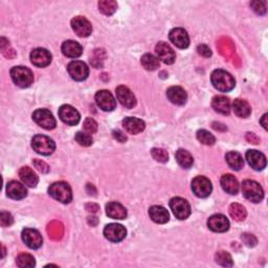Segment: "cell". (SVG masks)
I'll use <instances>...</instances> for the list:
<instances>
[{
    "label": "cell",
    "instance_id": "6da1fadb",
    "mask_svg": "<svg viewBox=\"0 0 268 268\" xmlns=\"http://www.w3.org/2000/svg\"><path fill=\"white\" fill-rule=\"evenodd\" d=\"M210 81H212L214 87L221 92L231 91L236 85L234 76L223 69L214 70L210 76Z\"/></svg>",
    "mask_w": 268,
    "mask_h": 268
},
{
    "label": "cell",
    "instance_id": "7a4b0ae2",
    "mask_svg": "<svg viewBox=\"0 0 268 268\" xmlns=\"http://www.w3.org/2000/svg\"><path fill=\"white\" fill-rule=\"evenodd\" d=\"M11 78L13 82L21 88H27L34 82L32 70L24 66H15L11 69Z\"/></svg>",
    "mask_w": 268,
    "mask_h": 268
},
{
    "label": "cell",
    "instance_id": "3957f363",
    "mask_svg": "<svg viewBox=\"0 0 268 268\" xmlns=\"http://www.w3.org/2000/svg\"><path fill=\"white\" fill-rule=\"evenodd\" d=\"M241 189L243 196L254 203L261 202L262 199L264 198V191L262 187L255 180H244Z\"/></svg>",
    "mask_w": 268,
    "mask_h": 268
},
{
    "label": "cell",
    "instance_id": "277c9868",
    "mask_svg": "<svg viewBox=\"0 0 268 268\" xmlns=\"http://www.w3.org/2000/svg\"><path fill=\"white\" fill-rule=\"evenodd\" d=\"M50 195L61 203H69L72 199V192L68 184L64 181L53 184L49 189Z\"/></svg>",
    "mask_w": 268,
    "mask_h": 268
},
{
    "label": "cell",
    "instance_id": "5b68a950",
    "mask_svg": "<svg viewBox=\"0 0 268 268\" xmlns=\"http://www.w3.org/2000/svg\"><path fill=\"white\" fill-rule=\"evenodd\" d=\"M32 147L38 154H41L44 156L51 155L56 149L54 140L51 139L49 136L42 135V134H38V135H35L33 137Z\"/></svg>",
    "mask_w": 268,
    "mask_h": 268
},
{
    "label": "cell",
    "instance_id": "8992f818",
    "mask_svg": "<svg viewBox=\"0 0 268 268\" xmlns=\"http://www.w3.org/2000/svg\"><path fill=\"white\" fill-rule=\"evenodd\" d=\"M170 208L174 216L179 220H186L191 215V205L188 201L181 197H174L170 201Z\"/></svg>",
    "mask_w": 268,
    "mask_h": 268
},
{
    "label": "cell",
    "instance_id": "52a82bcc",
    "mask_svg": "<svg viewBox=\"0 0 268 268\" xmlns=\"http://www.w3.org/2000/svg\"><path fill=\"white\" fill-rule=\"evenodd\" d=\"M34 122L46 130H52L56 127L57 122L53 113L47 109H38L33 113Z\"/></svg>",
    "mask_w": 268,
    "mask_h": 268
},
{
    "label": "cell",
    "instance_id": "ba28073f",
    "mask_svg": "<svg viewBox=\"0 0 268 268\" xmlns=\"http://www.w3.org/2000/svg\"><path fill=\"white\" fill-rule=\"evenodd\" d=\"M193 193L199 198L208 197L212 193L213 186L210 184L209 179L204 176H197L192 181Z\"/></svg>",
    "mask_w": 268,
    "mask_h": 268
},
{
    "label": "cell",
    "instance_id": "9c48e42d",
    "mask_svg": "<svg viewBox=\"0 0 268 268\" xmlns=\"http://www.w3.org/2000/svg\"><path fill=\"white\" fill-rule=\"evenodd\" d=\"M104 236L110 242L118 243L126 238L127 231L122 224L118 223H110L105 226L104 228Z\"/></svg>",
    "mask_w": 268,
    "mask_h": 268
},
{
    "label": "cell",
    "instance_id": "30bf717a",
    "mask_svg": "<svg viewBox=\"0 0 268 268\" xmlns=\"http://www.w3.org/2000/svg\"><path fill=\"white\" fill-rule=\"evenodd\" d=\"M67 71H68L69 75L71 76V79L78 82L86 80L89 74L88 66L86 65L83 61H79V60L70 62L68 66H67Z\"/></svg>",
    "mask_w": 268,
    "mask_h": 268
},
{
    "label": "cell",
    "instance_id": "8fae6325",
    "mask_svg": "<svg viewBox=\"0 0 268 268\" xmlns=\"http://www.w3.org/2000/svg\"><path fill=\"white\" fill-rule=\"evenodd\" d=\"M95 103L103 111H113L117 107V101L108 90H100L95 93Z\"/></svg>",
    "mask_w": 268,
    "mask_h": 268
},
{
    "label": "cell",
    "instance_id": "7c38bea8",
    "mask_svg": "<svg viewBox=\"0 0 268 268\" xmlns=\"http://www.w3.org/2000/svg\"><path fill=\"white\" fill-rule=\"evenodd\" d=\"M22 240L32 250H38L42 246L43 239L41 234L34 228H25L22 231Z\"/></svg>",
    "mask_w": 268,
    "mask_h": 268
},
{
    "label": "cell",
    "instance_id": "4fadbf2b",
    "mask_svg": "<svg viewBox=\"0 0 268 268\" xmlns=\"http://www.w3.org/2000/svg\"><path fill=\"white\" fill-rule=\"evenodd\" d=\"M60 120L69 126H74L80 122V113L70 105H63L59 109Z\"/></svg>",
    "mask_w": 268,
    "mask_h": 268
},
{
    "label": "cell",
    "instance_id": "5bb4252c",
    "mask_svg": "<svg viewBox=\"0 0 268 268\" xmlns=\"http://www.w3.org/2000/svg\"><path fill=\"white\" fill-rule=\"evenodd\" d=\"M71 27L73 32L81 38L90 36L92 33V25L85 17L78 16L71 20Z\"/></svg>",
    "mask_w": 268,
    "mask_h": 268
},
{
    "label": "cell",
    "instance_id": "9a60e30c",
    "mask_svg": "<svg viewBox=\"0 0 268 268\" xmlns=\"http://www.w3.org/2000/svg\"><path fill=\"white\" fill-rule=\"evenodd\" d=\"M155 53L158 60L162 61L165 64H173L176 59L175 52L172 47L166 42H159L155 47Z\"/></svg>",
    "mask_w": 268,
    "mask_h": 268
},
{
    "label": "cell",
    "instance_id": "2e32d148",
    "mask_svg": "<svg viewBox=\"0 0 268 268\" xmlns=\"http://www.w3.org/2000/svg\"><path fill=\"white\" fill-rule=\"evenodd\" d=\"M246 160L254 170L262 171L266 167V156L257 150H248L245 154Z\"/></svg>",
    "mask_w": 268,
    "mask_h": 268
},
{
    "label": "cell",
    "instance_id": "e0dca14e",
    "mask_svg": "<svg viewBox=\"0 0 268 268\" xmlns=\"http://www.w3.org/2000/svg\"><path fill=\"white\" fill-rule=\"evenodd\" d=\"M207 226L215 233H224L228 231L229 221L228 219L222 214H216L210 216L207 220Z\"/></svg>",
    "mask_w": 268,
    "mask_h": 268
},
{
    "label": "cell",
    "instance_id": "ac0fdd59",
    "mask_svg": "<svg viewBox=\"0 0 268 268\" xmlns=\"http://www.w3.org/2000/svg\"><path fill=\"white\" fill-rule=\"evenodd\" d=\"M117 98L122 106L131 109L136 105V99L133 92L126 86H119L117 88Z\"/></svg>",
    "mask_w": 268,
    "mask_h": 268
},
{
    "label": "cell",
    "instance_id": "d6986e66",
    "mask_svg": "<svg viewBox=\"0 0 268 268\" xmlns=\"http://www.w3.org/2000/svg\"><path fill=\"white\" fill-rule=\"evenodd\" d=\"M169 38L171 42L173 43L178 49H187L190 45V38L188 33L184 30V28L176 27L173 28L169 34Z\"/></svg>",
    "mask_w": 268,
    "mask_h": 268
},
{
    "label": "cell",
    "instance_id": "ffe728a7",
    "mask_svg": "<svg viewBox=\"0 0 268 268\" xmlns=\"http://www.w3.org/2000/svg\"><path fill=\"white\" fill-rule=\"evenodd\" d=\"M31 62L37 67H46L52 62V55L45 49H35L31 53Z\"/></svg>",
    "mask_w": 268,
    "mask_h": 268
},
{
    "label": "cell",
    "instance_id": "44dd1931",
    "mask_svg": "<svg viewBox=\"0 0 268 268\" xmlns=\"http://www.w3.org/2000/svg\"><path fill=\"white\" fill-rule=\"evenodd\" d=\"M6 194L14 200H20L26 197L27 190L24 185L18 183L16 180H12L6 186Z\"/></svg>",
    "mask_w": 268,
    "mask_h": 268
},
{
    "label": "cell",
    "instance_id": "7402d4cb",
    "mask_svg": "<svg viewBox=\"0 0 268 268\" xmlns=\"http://www.w3.org/2000/svg\"><path fill=\"white\" fill-rule=\"evenodd\" d=\"M167 97L171 103L175 105H185L188 100V94L184 88L179 86H172L167 90Z\"/></svg>",
    "mask_w": 268,
    "mask_h": 268
},
{
    "label": "cell",
    "instance_id": "603a6c76",
    "mask_svg": "<svg viewBox=\"0 0 268 268\" xmlns=\"http://www.w3.org/2000/svg\"><path fill=\"white\" fill-rule=\"evenodd\" d=\"M150 218L158 224H165L170 220V214L168 209L160 205H153L149 208Z\"/></svg>",
    "mask_w": 268,
    "mask_h": 268
},
{
    "label": "cell",
    "instance_id": "cb8c5ba5",
    "mask_svg": "<svg viewBox=\"0 0 268 268\" xmlns=\"http://www.w3.org/2000/svg\"><path fill=\"white\" fill-rule=\"evenodd\" d=\"M123 126L129 134H138L145 130L146 124L137 118H126L123 121Z\"/></svg>",
    "mask_w": 268,
    "mask_h": 268
},
{
    "label": "cell",
    "instance_id": "d4e9b609",
    "mask_svg": "<svg viewBox=\"0 0 268 268\" xmlns=\"http://www.w3.org/2000/svg\"><path fill=\"white\" fill-rule=\"evenodd\" d=\"M61 50L64 56L68 57V58H73V59L79 58L83 53L81 44H79L78 42H75L73 40H67L63 42Z\"/></svg>",
    "mask_w": 268,
    "mask_h": 268
},
{
    "label": "cell",
    "instance_id": "484cf974",
    "mask_svg": "<svg viewBox=\"0 0 268 268\" xmlns=\"http://www.w3.org/2000/svg\"><path fill=\"white\" fill-rule=\"evenodd\" d=\"M220 184H221V187L224 190V192L231 195H236L239 192V189H240L237 178L232 174L223 175L221 177V180H220Z\"/></svg>",
    "mask_w": 268,
    "mask_h": 268
},
{
    "label": "cell",
    "instance_id": "4316f807",
    "mask_svg": "<svg viewBox=\"0 0 268 268\" xmlns=\"http://www.w3.org/2000/svg\"><path fill=\"white\" fill-rule=\"evenodd\" d=\"M212 106L214 110L223 116H228L231 112V102H229L228 98L223 97V95H217L213 99Z\"/></svg>",
    "mask_w": 268,
    "mask_h": 268
},
{
    "label": "cell",
    "instance_id": "83f0119b",
    "mask_svg": "<svg viewBox=\"0 0 268 268\" xmlns=\"http://www.w3.org/2000/svg\"><path fill=\"white\" fill-rule=\"evenodd\" d=\"M19 177H20L24 185L30 188L37 187L38 181H39V178H38L35 172L28 167H22L19 170Z\"/></svg>",
    "mask_w": 268,
    "mask_h": 268
},
{
    "label": "cell",
    "instance_id": "f1b7e54d",
    "mask_svg": "<svg viewBox=\"0 0 268 268\" xmlns=\"http://www.w3.org/2000/svg\"><path fill=\"white\" fill-rule=\"evenodd\" d=\"M106 214L112 219L123 220L127 217V210L121 203L113 201L106 205Z\"/></svg>",
    "mask_w": 268,
    "mask_h": 268
},
{
    "label": "cell",
    "instance_id": "f546056e",
    "mask_svg": "<svg viewBox=\"0 0 268 268\" xmlns=\"http://www.w3.org/2000/svg\"><path fill=\"white\" fill-rule=\"evenodd\" d=\"M233 110L237 117L242 119L248 118L252 113V108L250 106V104L246 101L240 99H237L233 102Z\"/></svg>",
    "mask_w": 268,
    "mask_h": 268
},
{
    "label": "cell",
    "instance_id": "4dcf8cb0",
    "mask_svg": "<svg viewBox=\"0 0 268 268\" xmlns=\"http://www.w3.org/2000/svg\"><path fill=\"white\" fill-rule=\"evenodd\" d=\"M225 159L229 168H232L235 171H240L244 166V159L242 155L236 151H231L226 153Z\"/></svg>",
    "mask_w": 268,
    "mask_h": 268
},
{
    "label": "cell",
    "instance_id": "1f68e13d",
    "mask_svg": "<svg viewBox=\"0 0 268 268\" xmlns=\"http://www.w3.org/2000/svg\"><path fill=\"white\" fill-rule=\"evenodd\" d=\"M176 161L178 165L184 169H190L194 164L193 156L191 155V153L185 149H179L176 151Z\"/></svg>",
    "mask_w": 268,
    "mask_h": 268
},
{
    "label": "cell",
    "instance_id": "d6a6232c",
    "mask_svg": "<svg viewBox=\"0 0 268 268\" xmlns=\"http://www.w3.org/2000/svg\"><path fill=\"white\" fill-rule=\"evenodd\" d=\"M229 215L236 221H243L246 218V209L243 205L239 203H233L229 206Z\"/></svg>",
    "mask_w": 268,
    "mask_h": 268
},
{
    "label": "cell",
    "instance_id": "836d02e7",
    "mask_svg": "<svg viewBox=\"0 0 268 268\" xmlns=\"http://www.w3.org/2000/svg\"><path fill=\"white\" fill-rule=\"evenodd\" d=\"M141 65L145 67L147 70H155L159 67V60L155 56L151 54H146L141 57Z\"/></svg>",
    "mask_w": 268,
    "mask_h": 268
},
{
    "label": "cell",
    "instance_id": "e575fe53",
    "mask_svg": "<svg viewBox=\"0 0 268 268\" xmlns=\"http://www.w3.org/2000/svg\"><path fill=\"white\" fill-rule=\"evenodd\" d=\"M16 263L17 266H19L20 268H32L36 265V261L35 258L32 255L28 254H20L16 259Z\"/></svg>",
    "mask_w": 268,
    "mask_h": 268
},
{
    "label": "cell",
    "instance_id": "d590c367",
    "mask_svg": "<svg viewBox=\"0 0 268 268\" xmlns=\"http://www.w3.org/2000/svg\"><path fill=\"white\" fill-rule=\"evenodd\" d=\"M99 7L101 13L106 16H110L117 11L118 3L116 1H112V0H102L99 2Z\"/></svg>",
    "mask_w": 268,
    "mask_h": 268
},
{
    "label": "cell",
    "instance_id": "8d00e7d4",
    "mask_svg": "<svg viewBox=\"0 0 268 268\" xmlns=\"http://www.w3.org/2000/svg\"><path fill=\"white\" fill-rule=\"evenodd\" d=\"M197 139L201 143H203V145H206V146H213L214 143L216 142V138L213 134L209 133L208 131H206L204 129L199 130L197 132Z\"/></svg>",
    "mask_w": 268,
    "mask_h": 268
},
{
    "label": "cell",
    "instance_id": "74e56055",
    "mask_svg": "<svg viewBox=\"0 0 268 268\" xmlns=\"http://www.w3.org/2000/svg\"><path fill=\"white\" fill-rule=\"evenodd\" d=\"M216 262L224 267H232L233 266V259L231 255L226 252H218L216 254Z\"/></svg>",
    "mask_w": 268,
    "mask_h": 268
},
{
    "label": "cell",
    "instance_id": "f35d334b",
    "mask_svg": "<svg viewBox=\"0 0 268 268\" xmlns=\"http://www.w3.org/2000/svg\"><path fill=\"white\" fill-rule=\"evenodd\" d=\"M74 138H75L76 142L83 147H89L92 145V142H93L90 134L86 133V132H78L75 134Z\"/></svg>",
    "mask_w": 268,
    "mask_h": 268
},
{
    "label": "cell",
    "instance_id": "ab89813d",
    "mask_svg": "<svg viewBox=\"0 0 268 268\" xmlns=\"http://www.w3.org/2000/svg\"><path fill=\"white\" fill-rule=\"evenodd\" d=\"M151 155L156 161H159V162H167L169 159L168 152L164 149L153 148L151 150Z\"/></svg>",
    "mask_w": 268,
    "mask_h": 268
},
{
    "label": "cell",
    "instance_id": "60d3db41",
    "mask_svg": "<svg viewBox=\"0 0 268 268\" xmlns=\"http://www.w3.org/2000/svg\"><path fill=\"white\" fill-rule=\"evenodd\" d=\"M83 129L86 133H88L91 135V134H94L98 131V123L91 118H87L83 124Z\"/></svg>",
    "mask_w": 268,
    "mask_h": 268
},
{
    "label": "cell",
    "instance_id": "b9f144b4",
    "mask_svg": "<svg viewBox=\"0 0 268 268\" xmlns=\"http://www.w3.org/2000/svg\"><path fill=\"white\" fill-rule=\"evenodd\" d=\"M13 222H14V219L11 214L6 212H1V214H0V223H1L3 227L11 226Z\"/></svg>",
    "mask_w": 268,
    "mask_h": 268
},
{
    "label": "cell",
    "instance_id": "7bdbcfd3",
    "mask_svg": "<svg viewBox=\"0 0 268 268\" xmlns=\"http://www.w3.org/2000/svg\"><path fill=\"white\" fill-rule=\"evenodd\" d=\"M252 7L254 8V11L258 14L263 15L266 13V7H265V2L263 1H254L251 3Z\"/></svg>",
    "mask_w": 268,
    "mask_h": 268
},
{
    "label": "cell",
    "instance_id": "ee69618b",
    "mask_svg": "<svg viewBox=\"0 0 268 268\" xmlns=\"http://www.w3.org/2000/svg\"><path fill=\"white\" fill-rule=\"evenodd\" d=\"M197 51H198V54L205 57V58H208V57L212 56V52H210L209 47L205 44H201L197 47Z\"/></svg>",
    "mask_w": 268,
    "mask_h": 268
},
{
    "label": "cell",
    "instance_id": "f6af8a7d",
    "mask_svg": "<svg viewBox=\"0 0 268 268\" xmlns=\"http://www.w3.org/2000/svg\"><path fill=\"white\" fill-rule=\"evenodd\" d=\"M34 165L36 166V168L41 171V172H47L49 171V166H47L45 162L43 161H40V160H35L34 161Z\"/></svg>",
    "mask_w": 268,
    "mask_h": 268
},
{
    "label": "cell",
    "instance_id": "bcb514c9",
    "mask_svg": "<svg viewBox=\"0 0 268 268\" xmlns=\"http://www.w3.org/2000/svg\"><path fill=\"white\" fill-rule=\"evenodd\" d=\"M113 136L117 140H119L120 142H125L127 140V137L125 134H123V132H121L120 130H116L113 131Z\"/></svg>",
    "mask_w": 268,
    "mask_h": 268
},
{
    "label": "cell",
    "instance_id": "7dc6e473",
    "mask_svg": "<svg viewBox=\"0 0 268 268\" xmlns=\"http://www.w3.org/2000/svg\"><path fill=\"white\" fill-rule=\"evenodd\" d=\"M266 119H267V114L265 113L264 116L262 117L261 121H260V123L262 124V126H263V128H264V129H267V123H266Z\"/></svg>",
    "mask_w": 268,
    "mask_h": 268
}]
</instances>
